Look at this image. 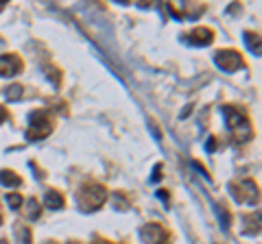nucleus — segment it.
Masks as SVG:
<instances>
[{
	"label": "nucleus",
	"mask_w": 262,
	"mask_h": 244,
	"mask_svg": "<svg viewBox=\"0 0 262 244\" xmlns=\"http://www.w3.org/2000/svg\"><path fill=\"white\" fill-rule=\"evenodd\" d=\"M107 201V190L99 183H88L83 185L81 192L77 194V205L83 209L85 214L96 212L99 207H103V203Z\"/></svg>",
	"instance_id": "obj_1"
},
{
	"label": "nucleus",
	"mask_w": 262,
	"mask_h": 244,
	"mask_svg": "<svg viewBox=\"0 0 262 244\" xmlns=\"http://www.w3.org/2000/svg\"><path fill=\"white\" fill-rule=\"evenodd\" d=\"M53 131V124H50L48 116L44 113V109L31 111L28 113V131H26V140L28 142H39Z\"/></svg>",
	"instance_id": "obj_2"
},
{
	"label": "nucleus",
	"mask_w": 262,
	"mask_h": 244,
	"mask_svg": "<svg viewBox=\"0 0 262 244\" xmlns=\"http://www.w3.org/2000/svg\"><path fill=\"white\" fill-rule=\"evenodd\" d=\"M230 192L236 203H245V205H256L258 203V185L249 179H243L238 183H230Z\"/></svg>",
	"instance_id": "obj_3"
},
{
	"label": "nucleus",
	"mask_w": 262,
	"mask_h": 244,
	"mask_svg": "<svg viewBox=\"0 0 262 244\" xmlns=\"http://www.w3.org/2000/svg\"><path fill=\"white\" fill-rule=\"evenodd\" d=\"M214 64L221 68L223 72H236L238 68H243V57L238 50H219V53L214 55Z\"/></svg>",
	"instance_id": "obj_4"
},
{
	"label": "nucleus",
	"mask_w": 262,
	"mask_h": 244,
	"mask_svg": "<svg viewBox=\"0 0 262 244\" xmlns=\"http://www.w3.org/2000/svg\"><path fill=\"white\" fill-rule=\"evenodd\" d=\"M140 238H142V242H146V244H166L168 240V234H166V229H164L162 225H144L140 229Z\"/></svg>",
	"instance_id": "obj_5"
},
{
	"label": "nucleus",
	"mask_w": 262,
	"mask_h": 244,
	"mask_svg": "<svg viewBox=\"0 0 262 244\" xmlns=\"http://www.w3.org/2000/svg\"><path fill=\"white\" fill-rule=\"evenodd\" d=\"M221 113H223V120H225V127L230 129V131H236V129H241L243 124H247V116H245L243 109H238V107H232V105H225L223 109H221Z\"/></svg>",
	"instance_id": "obj_6"
},
{
	"label": "nucleus",
	"mask_w": 262,
	"mask_h": 244,
	"mask_svg": "<svg viewBox=\"0 0 262 244\" xmlns=\"http://www.w3.org/2000/svg\"><path fill=\"white\" fill-rule=\"evenodd\" d=\"M186 39H188V44H192V46L206 48L214 42V31L212 28H208V26H199V28H195V31L188 33Z\"/></svg>",
	"instance_id": "obj_7"
},
{
	"label": "nucleus",
	"mask_w": 262,
	"mask_h": 244,
	"mask_svg": "<svg viewBox=\"0 0 262 244\" xmlns=\"http://www.w3.org/2000/svg\"><path fill=\"white\" fill-rule=\"evenodd\" d=\"M22 72V59L18 55H0V77H15Z\"/></svg>",
	"instance_id": "obj_8"
},
{
	"label": "nucleus",
	"mask_w": 262,
	"mask_h": 244,
	"mask_svg": "<svg viewBox=\"0 0 262 244\" xmlns=\"http://www.w3.org/2000/svg\"><path fill=\"white\" fill-rule=\"evenodd\" d=\"M243 229L247 236H258L260 234V214H249V216H245L243 220Z\"/></svg>",
	"instance_id": "obj_9"
},
{
	"label": "nucleus",
	"mask_w": 262,
	"mask_h": 244,
	"mask_svg": "<svg viewBox=\"0 0 262 244\" xmlns=\"http://www.w3.org/2000/svg\"><path fill=\"white\" fill-rule=\"evenodd\" d=\"M44 205L48 209H61L64 207V196H61L57 190H48L46 194H44Z\"/></svg>",
	"instance_id": "obj_10"
},
{
	"label": "nucleus",
	"mask_w": 262,
	"mask_h": 244,
	"mask_svg": "<svg viewBox=\"0 0 262 244\" xmlns=\"http://www.w3.org/2000/svg\"><path fill=\"white\" fill-rule=\"evenodd\" d=\"M0 183L7 185V188H20L22 177H18L13 170H0Z\"/></svg>",
	"instance_id": "obj_11"
},
{
	"label": "nucleus",
	"mask_w": 262,
	"mask_h": 244,
	"mask_svg": "<svg viewBox=\"0 0 262 244\" xmlns=\"http://www.w3.org/2000/svg\"><path fill=\"white\" fill-rule=\"evenodd\" d=\"M243 39H245V44H247V48H249V53H254L256 57H260V53H262V46H260V35L258 33H245L243 35Z\"/></svg>",
	"instance_id": "obj_12"
},
{
	"label": "nucleus",
	"mask_w": 262,
	"mask_h": 244,
	"mask_svg": "<svg viewBox=\"0 0 262 244\" xmlns=\"http://www.w3.org/2000/svg\"><path fill=\"white\" fill-rule=\"evenodd\" d=\"M15 242L18 244H33V236H31V229L24 225H15Z\"/></svg>",
	"instance_id": "obj_13"
},
{
	"label": "nucleus",
	"mask_w": 262,
	"mask_h": 244,
	"mask_svg": "<svg viewBox=\"0 0 262 244\" xmlns=\"http://www.w3.org/2000/svg\"><path fill=\"white\" fill-rule=\"evenodd\" d=\"M22 96H24V87H22V85H9L7 89H4V98L9 100V103H15V100H20Z\"/></svg>",
	"instance_id": "obj_14"
},
{
	"label": "nucleus",
	"mask_w": 262,
	"mask_h": 244,
	"mask_svg": "<svg viewBox=\"0 0 262 244\" xmlns=\"http://www.w3.org/2000/svg\"><path fill=\"white\" fill-rule=\"evenodd\" d=\"M39 212H42V207H39L37 198H28V201H26V216H28V220H37Z\"/></svg>",
	"instance_id": "obj_15"
},
{
	"label": "nucleus",
	"mask_w": 262,
	"mask_h": 244,
	"mask_svg": "<svg viewBox=\"0 0 262 244\" xmlns=\"http://www.w3.org/2000/svg\"><path fill=\"white\" fill-rule=\"evenodd\" d=\"M7 203L11 209H20L22 203H24V198H22L20 194H15V192H11V194H7Z\"/></svg>",
	"instance_id": "obj_16"
},
{
	"label": "nucleus",
	"mask_w": 262,
	"mask_h": 244,
	"mask_svg": "<svg viewBox=\"0 0 262 244\" xmlns=\"http://www.w3.org/2000/svg\"><path fill=\"white\" fill-rule=\"evenodd\" d=\"M219 218H221V229H223V231H230V227H232V216L227 214V209H219Z\"/></svg>",
	"instance_id": "obj_17"
},
{
	"label": "nucleus",
	"mask_w": 262,
	"mask_h": 244,
	"mask_svg": "<svg viewBox=\"0 0 262 244\" xmlns=\"http://www.w3.org/2000/svg\"><path fill=\"white\" fill-rule=\"evenodd\" d=\"M46 77L53 81V85H59V79H61V72H57L55 68H50V66H46Z\"/></svg>",
	"instance_id": "obj_18"
},
{
	"label": "nucleus",
	"mask_w": 262,
	"mask_h": 244,
	"mask_svg": "<svg viewBox=\"0 0 262 244\" xmlns=\"http://www.w3.org/2000/svg\"><path fill=\"white\" fill-rule=\"evenodd\" d=\"M159 179H162V163H157V166L153 168V172H151V181H153V183H157Z\"/></svg>",
	"instance_id": "obj_19"
},
{
	"label": "nucleus",
	"mask_w": 262,
	"mask_h": 244,
	"mask_svg": "<svg viewBox=\"0 0 262 244\" xmlns=\"http://www.w3.org/2000/svg\"><path fill=\"white\" fill-rule=\"evenodd\" d=\"M216 149H219V142H216V138H208V142H206V151H208V153H214Z\"/></svg>",
	"instance_id": "obj_20"
},
{
	"label": "nucleus",
	"mask_w": 262,
	"mask_h": 244,
	"mask_svg": "<svg viewBox=\"0 0 262 244\" xmlns=\"http://www.w3.org/2000/svg\"><path fill=\"white\" fill-rule=\"evenodd\" d=\"M157 198H159L162 203H166V205H168V201H170V196H168L166 190H157Z\"/></svg>",
	"instance_id": "obj_21"
},
{
	"label": "nucleus",
	"mask_w": 262,
	"mask_h": 244,
	"mask_svg": "<svg viewBox=\"0 0 262 244\" xmlns=\"http://www.w3.org/2000/svg\"><path fill=\"white\" fill-rule=\"evenodd\" d=\"M192 166H195V168H197V170H199V172H201V174H203V177H206V179H210V174H208V170H206V168H203V166H199V163H197V162H192Z\"/></svg>",
	"instance_id": "obj_22"
},
{
	"label": "nucleus",
	"mask_w": 262,
	"mask_h": 244,
	"mask_svg": "<svg viewBox=\"0 0 262 244\" xmlns=\"http://www.w3.org/2000/svg\"><path fill=\"white\" fill-rule=\"evenodd\" d=\"M4 120H7V109H4V107H0V124H2Z\"/></svg>",
	"instance_id": "obj_23"
},
{
	"label": "nucleus",
	"mask_w": 262,
	"mask_h": 244,
	"mask_svg": "<svg viewBox=\"0 0 262 244\" xmlns=\"http://www.w3.org/2000/svg\"><path fill=\"white\" fill-rule=\"evenodd\" d=\"M151 131H153V135H155V138L159 140V138H162V133H159V129L155 127V124H151Z\"/></svg>",
	"instance_id": "obj_24"
},
{
	"label": "nucleus",
	"mask_w": 262,
	"mask_h": 244,
	"mask_svg": "<svg viewBox=\"0 0 262 244\" xmlns=\"http://www.w3.org/2000/svg\"><path fill=\"white\" fill-rule=\"evenodd\" d=\"M4 7V0H0V9H2Z\"/></svg>",
	"instance_id": "obj_25"
},
{
	"label": "nucleus",
	"mask_w": 262,
	"mask_h": 244,
	"mask_svg": "<svg viewBox=\"0 0 262 244\" xmlns=\"http://www.w3.org/2000/svg\"><path fill=\"white\" fill-rule=\"evenodd\" d=\"M0 244H7V242H4V240H0Z\"/></svg>",
	"instance_id": "obj_26"
},
{
	"label": "nucleus",
	"mask_w": 262,
	"mask_h": 244,
	"mask_svg": "<svg viewBox=\"0 0 262 244\" xmlns=\"http://www.w3.org/2000/svg\"><path fill=\"white\" fill-rule=\"evenodd\" d=\"M0 225H2V216H0Z\"/></svg>",
	"instance_id": "obj_27"
},
{
	"label": "nucleus",
	"mask_w": 262,
	"mask_h": 244,
	"mask_svg": "<svg viewBox=\"0 0 262 244\" xmlns=\"http://www.w3.org/2000/svg\"><path fill=\"white\" fill-rule=\"evenodd\" d=\"M68 244H77V242H68Z\"/></svg>",
	"instance_id": "obj_28"
}]
</instances>
